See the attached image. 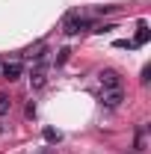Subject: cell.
I'll list each match as a JSON object with an SVG mask.
<instances>
[{
  "label": "cell",
  "instance_id": "cell-1",
  "mask_svg": "<svg viewBox=\"0 0 151 154\" xmlns=\"http://www.w3.org/2000/svg\"><path fill=\"white\" fill-rule=\"evenodd\" d=\"M45 80H48V62H45V54H42V57H36V65L30 71V83H33V89H42Z\"/></svg>",
  "mask_w": 151,
  "mask_h": 154
},
{
  "label": "cell",
  "instance_id": "cell-2",
  "mask_svg": "<svg viewBox=\"0 0 151 154\" xmlns=\"http://www.w3.org/2000/svg\"><path fill=\"white\" fill-rule=\"evenodd\" d=\"M83 27H86V18H83L80 12H68V15H65V21H62V30H65L68 36H74V33H80Z\"/></svg>",
  "mask_w": 151,
  "mask_h": 154
},
{
  "label": "cell",
  "instance_id": "cell-3",
  "mask_svg": "<svg viewBox=\"0 0 151 154\" xmlns=\"http://www.w3.org/2000/svg\"><path fill=\"white\" fill-rule=\"evenodd\" d=\"M21 74H24V68H21L18 59H12V62H3V65H0V77H3V80H9V83H12V80H18Z\"/></svg>",
  "mask_w": 151,
  "mask_h": 154
},
{
  "label": "cell",
  "instance_id": "cell-4",
  "mask_svg": "<svg viewBox=\"0 0 151 154\" xmlns=\"http://www.w3.org/2000/svg\"><path fill=\"white\" fill-rule=\"evenodd\" d=\"M122 101H125V92H122V89H104V92H101V104L110 107V110H116Z\"/></svg>",
  "mask_w": 151,
  "mask_h": 154
},
{
  "label": "cell",
  "instance_id": "cell-5",
  "mask_svg": "<svg viewBox=\"0 0 151 154\" xmlns=\"http://www.w3.org/2000/svg\"><path fill=\"white\" fill-rule=\"evenodd\" d=\"M101 86H104V89H122V77H119V71H113V68L101 71Z\"/></svg>",
  "mask_w": 151,
  "mask_h": 154
},
{
  "label": "cell",
  "instance_id": "cell-6",
  "mask_svg": "<svg viewBox=\"0 0 151 154\" xmlns=\"http://www.w3.org/2000/svg\"><path fill=\"white\" fill-rule=\"evenodd\" d=\"M145 42H148V27L139 24V33H136V38H133V48H139V45H145Z\"/></svg>",
  "mask_w": 151,
  "mask_h": 154
},
{
  "label": "cell",
  "instance_id": "cell-7",
  "mask_svg": "<svg viewBox=\"0 0 151 154\" xmlns=\"http://www.w3.org/2000/svg\"><path fill=\"white\" fill-rule=\"evenodd\" d=\"M59 139H62L59 131H54V128H48V131H45V142H51V145H54V142H59Z\"/></svg>",
  "mask_w": 151,
  "mask_h": 154
},
{
  "label": "cell",
  "instance_id": "cell-8",
  "mask_svg": "<svg viewBox=\"0 0 151 154\" xmlns=\"http://www.w3.org/2000/svg\"><path fill=\"white\" fill-rule=\"evenodd\" d=\"M9 107H12L9 95H6V92H0V116H6V113H9Z\"/></svg>",
  "mask_w": 151,
  "mask_h": 154
},
{
  "label": "cell",
  "instance_id": "cell-9",
  "mask_svg": "<svg viewBox=\"0 0 151 154\" xmlns=\"http://www.w3.org/2000/svg\"><path fill=\"white\" fill-rule=\"evenodd\" d=\"M65 59H68V48H62V51H59V57H57V62H65Z\"/></svg>",
  "mask_w": 151,
  "mask_h": 154
},
{
  "label": "cell",
  "instance_id": "cell-10",
  "mask_svg": "<svg viewBox=\"0 0 151 154\" xmlns=\"http://www.w3.org/2000/svg\"><path fill=\"white\" fill-rule=\"evenodd\" d=\"M42 154H57V151H54V148H45V151H42Z\"/></svg>",
  "mask_w": 151,
  "mask_h": 154
},
{
  "label": "cell",
  "instance_id": "cell-11",
  "mask_svg": "<svg viewBox=\"0 0 151 154\" xmlns=\"http://www.w3.org/2000/svg\"><path fill=\"white\" fill-rule=\"evenodd\" d=\"M0 134H3V125H0Z\"/></svg>",
  "mask_w": 151,
  "mask_h": 154
}]
</instances>
